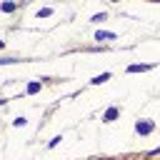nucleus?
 <instances>
[{
	"label": "nucleus",
	"instance_id": "obj_1",
	"mask_svg": "<svg viewBox=\"0 0 160 160\" xmlns=\"http://www.w3.org/2000/svg\"><path fill=\"white\" fill-rule=\"evenodd\" d=\"M155 130V122H150V120H140L138 125H135V132H140V135H148V132H152Z\"/></svg>",
	"mask_w": 160,
	"mask_h": 160
},
{
	"label": "nucleus",
	"instance_id": "obj_2",
	"mask_svg": "<svg viewBox=\"0 0 160 160\" xmlns=\"http://www.w3.org/2000/svg\"><path fill=\"white\" fill-rule=\"evenodd\" d=\"M118 115H120V110H118V108H108V110H105V115H102V120H105V122H112Z\"/></svg>",
	"mask_w": 160,
	"mask_h": 160
},
{
	"label": "nucleus",
	"instance_id": "obj_3",
	"mask_svg": "<svg viewBox=\"0 0 160 160\" xmlns=\"http://www.w3.org/2000/svg\"><path fill=\"white\" fill-rule=\"evenodd\" d=\"M118 35L115 32H108V30H98L95 32V40H115Z\"/></svg>",
	"mask_w": 160,
	"mask_h": 160
},
{
	"label": "nucleus",
	"instance_id": "obj_4",
	"mask_svg": "<svg viewBox=\"0 0 160 160\" xmlns=\"http://www.w3.org/2000/svg\"><path fill=\"white\" fill-rule=\"evenodd\" d=\"M108 80H110V72H102V75H95L90 82H92V85H100V82H108Z\"/></svg>",
	"mask_w": 160,
	"mask_h": 160
},
{
	"label": "nucleus",
	"instance_id": "obj_5",
	"mask_svg": "<svg viewBox=\"0 0 160 160\" xmlns=\"http://www.w3.org/2000/svg\"><path fill=\"white\" fill-rule=\"evenodd\" d=\"M150 70V65H128V72H145Z\"/></svg>",
	"mask_w": 160,
	"mask_h": 160
},
{
	"label": "nucleus",
	"instance_id": "obj_6",
	"mask_svg": "<svg viewBox=\"0 0 160 160\" xmlns=\"http://www.w3.org/2000/svg\"><path fill=\"white\" fill-rule=\"evenodd\" d=\"M15 8H18L15 2H2V5H0V10H5V12H12Z\"/></svg>",
	"mask_w": 160,
	"mask_h": 160
},
{
	"label": "nucleus",
	"instance_id": "obj_7",
	"mask_svg": "<svg viewBox=\"0 0 160 160\" xmlns=\"http://www.w3.org/2000/svg\"><path fill=\"white\" fill-rule=\"evenodd\" d=\"M38 90H40V82H30V85H28V92H30V95L38 92Z\"/></svg>",
	"mask_w": 160,
	"mask_h": 160
},
{
	"label": "nucleus",
	"instance_id": "obj_8",
	"mask_svg": "<svg viewBox=\"0 0 160 160\" xmlns=\"http://www.w3.org/2000/svg\"><path fill=\"white\" fill-rule=\"evenodd\" d=\"M38 15H40V18H50V15H52V10H50V8H42Z\"/></svg>",
	"mask_w": 160,
	"mask_h": 160
},
{
	"label": "nucleus",
	"instance_id": "obj_9",
	"mask_svg": "<svg viewBox=\"0 0 160 160\" xmlns=\"http://www.w3.org/2000/svg\"><path fill=\"white\" fill-rule=\"evenodd\" d=\"M90 20H92V22H102V20H105V12H98V15H92Z\"/></svg>",
	"mask_w": 160,
	"mask_h": 160
},
{
	"label": "nucleus",
	"instance_id": "obj_10",
	"mask_svg": "<svg viewBox=\"0 0 160 160\" xmlns=\"http://www.w3.org/2000/svg\"><path fill=\"white\" fill-rule=\"evenodd\" d=\"M12 122H15V125H18V128H22V125H25V122H28V120H25V118H18V120H12Z\"/></svg>",
	"mask_w": 160,
	"mask_h": 160
}]
</instances>
